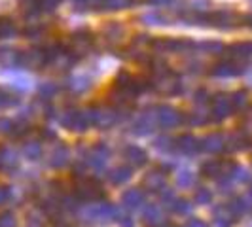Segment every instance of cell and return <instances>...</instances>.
<instances>
[{
  "label": "cell",
  "instance_id": "cell-1",
  "mask_svg": "<svg viewBox=\"0 0 252 227\" xmlns=\"http://www.w3.org/2000/svg\"><path fill=\"white\" fill-rule=\"evenodd\" d=\"M137 0H86V8L93 10H126Z\"/></svg>",
  "mask_w": 252,
  "mask_h": 227
},
{
  "label": "cell",
  "instance_id": "cell-2",
  "mask_svg": "<svg viewBox=\"0 0 252 227\" xmlns=\"http://www.w3.org/2000/svg\"><path fill=\"white\" fill-rule=\"evenodd\" d=\"M213 21H215V25L231 27L233 21H235V13L231 12V10H220V12H216L213 15Z\"/></svg>",
  "mask_w": 252,
  "mask_h": 227
},
{
  "label": "cell",
  "instance_id": "cell-3",
  "mask_svg": "<svg viewBox=\"0 0 252 227\" xmlns=\"http://www.w3.org/2000/svg\"><path fill=\"white\" fill-rule=\"evenodd\" d=\"M229 53L233 57H241V59H247L252 55V42H239L235 46L229 48Z\"/></svg>",
  "mask_w": 252,
  "mask_h": 227
},
{
  "label": "cell",
  "instance_id": "cell-4",
  "mask_svg": "<svg viewBox=\"0 0 252 227\" xmlns=\"http://www.w3.org/2000/svg\"><path fill=\"white\" fill-rule=\"evenodd\" d=\"M15 34V23L12 19H0V38H8Z\"/></svg>",
  "mask_w": 252,
  "mask_h": 227
},
{
  "label": "cell",
  "instance_id": "cell-5",
  "mask_svg": "<svg viewBox=\"0 0 252 227\" xmlns=\"http://www.w3.org/2000/svg\"><path fill=\"white\" fill-rule=\"evenodd\" d=\"M61 2H63V0H38V8H40L42 12H53L55 8H59Z\"/></svg>",
  "mask_w": 252,
  "mask_h": 227
},
{
  "label": "cell",
  "instance_id": "cell-6",
  "mask_svg": "<svg viewBox=\"0 0 252 227\" xmlns=\"http://www.w3.org/2000/svg\"><path fill=\"white\" fill-rule=\"evenodd\" d=\"M215 72H216V74H222V76L237 74V70H233V66H231V64H218Z\"/></svg>",
  "mask_w": 252,
  "mask_h": 227
},
{
  "label": "cell",
  "instance_id": "cell-7",
  "mask_svg": "<svg viewBox=\"0 0 252 227\" xmlns=\"http://www.w3.org/2000/svg\"><path fill=\"white\" fill-rule=\"evenodd\" d=\"M19 6L23 8V10H36L38 8V0H19Z\"/></svg>",
  "mask_w": 252,
  "mask_h": 227
},
{
  "label": "cell",
  "instance_id": "cell-8",
  "mask_svg": "<svg viewBox=\"0 0 252 227\" xmlns=\"http://www.w3.org/2000/svg\"><path fill=\"white\" fill-rule=\"evenodd\" d=\"M150 4H154V6H165V4H169L171 0H148Z\"/></svg>",
  "mask_w": 252,
  "mask_h": 227
}]
</instances>
